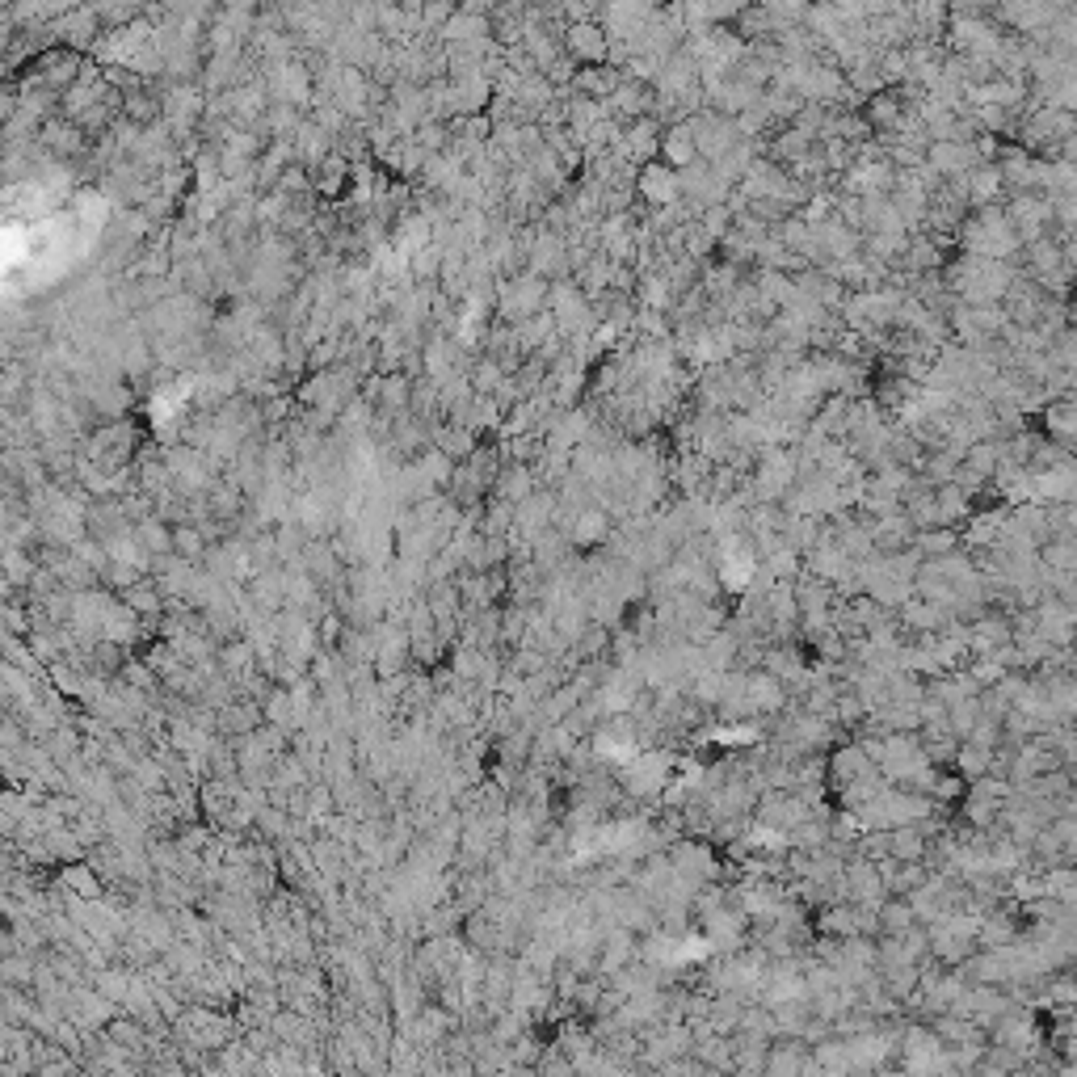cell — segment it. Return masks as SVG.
Returning <instances> with one entry per match:
<instances>
[{"instance_id": "cell-11", "label": "cell", "mask_w": 1077, "mask_h": 1077, "mask_svg": "<svg viewBox=\"0 0 1077 1077\" xmlns=\"http://www.w3.org/2000/svg\"><path fill=\"white\" fill-rule=\"evenodd\" d=\"M661 148H665V156H669V160H674V169H682V165H690V160H695V139H690L686 131L669 135Z\"/></svg>"}, {"instance_id": "cell-5", "label": "cell", "mask_w": 1077, "mask_h": 1077, "mask_svg": "<svg viewBox=\"0 0 1077 1077\" xmlns=\"http://www.w3.org/2000/svg\"><path fill=\"white\" fill-rule=\"evenodd\" d=\"M1035 564L1044 573H1073L1077 568V539L1073 531L1069 535H1048L1040 547H1035Z\"/></svg>"}, {"instance_id": "cell-8", "label": "cell", "mask_w": 1077, "mask_h": 1077, "mask_svg": "<svg viewBox=\"0 0 1077 1077\" xmlns=\"http://www.w3.org/2000/svg\"><path fill=\"white\" fill-rule=\"evenodd\" d=\"M913 922H918V913H913L909 897H884L876 905V926L880 934H905Z\"/></svg>"}, {"instance_id": "cell-9", "label": "cell", "mask_w": 1077, "mask_h": 1077, "mask_svg": "<svg viewBox=\"0 0 1077 1077\" xmlns=\"http://www.w3.org/2000/svg\"><path fill=\"white\" fill-rule=\"evenodd\" d=\"M674 190H678L674 169L648 165V169L640 173V198H644V202H657V207H665V202H674Z\"/></svg>"}, {"instance_id": "cell-12", "label": "cell", "mask_w": 1077, "mask_h": 1077, "mask_svg": "<svg viewBox=\"0 0 1077 1077\" xmlns=\"http://www.w3.org/2000/svg\"><path fill=\"white\" fill-rule=\"evenodd\" d=\"M522 1027H526V1019H518V1014H505V1019L493 1023V1035L510 1044V1040H518V1035H522Z\"/></svg>"}, {"instance_id": "cell-1", "label": "cell", "mask_w": 1077, "mask_h": 1077, "mask_svg": "<svg viewBox=\"0 0 1077 1077\" xmlns=\"http://www.w3.org/2000/svg\"><path fill=\"white\" fill-rule=\"evenodd\" d=\"M669 770H674V754H665V749H657V745H644L640 758L627 762L615 779H619L627 800H653V796L665 791Z\"/></svg>"}, {"instance_id": "cell-10", "label": "cell", "mask_w": 1077, "mask_h": 1077, "mask_svg": "<svg viewBox=\"0 0 1077 1077\" xmlns=\"http://www.w3.org/2000/svg\"><path fill=\"white\" fill-rule=\"evenodd\" d=\"M964 741H972V745H985V749H993V745L1002 741V720H998V716H985V711H981V716H977V724H972L968 733H964Z\"/></svg>"}, {"instance_id": "cell-4", "label": "cell", "mask_w": 1077, "mask_h": 1077, "mask_svg": "<svg viewBox=\"0 0 1077 1077\" xmlns=\"http://www.w3.org/2000/svg\"><path fill=\"white\" fill-rule=\"evenodd\" d=\"M897 623L905 627L909 636H934V632H943V627L951 623V611L947 606L926 602V598H905L897 606Z\"/></svg>"}, {"instance_id": "cell-3", "label": "cell", "mask_w": 1077, "mask_h": 1077, "mask_svg": "<svg viewBox=\"0 0 1077 1077\" xmlns=\"http://www.w3.org/2000/svg\"><path fill=\"white\" fill-rule=\"evenodd\" d=\"M745 699H749V707H754L758 716H779V711L787 707V690L770 669L758 665V669H745Z\"/></svg>"}, {"instance_id": "cell-6", "label": "cell", "mask_w": 1077, "mask_h": 1077, "mask_svg": "<svg viewBox=\"0 0 1077 1077\" xmlns=\"http://www.w3.org/2000/svg\"><path fill=\"white\" fill-rule=\"evenodd\" d=\"M909 547L922 560H939L947 552H960V526H922V531H913Z\"/></svg>"}, {"instance_id": "cell-2", "label": "cell", "mask_w": 1077, "mask_h": 1077, "mask_svg": "<svg viewBox=\"0 0 1077 1077\" xmlns=\"http://www.w3.org/2000/svg\"><path fill=\"white\" fill-rule=\"evenodd\" d=\"M611 526H615V518L606 514V505H581V510L564 522V535L573 543V552H598L606 535H611Z\"/></svg>"}, {"instance_id": "cell-7", "label": "cell", "mask_w": 1077, "mask_h": 1077, "mask_svg": "<svg viewBox=\"0 0 1077 1077\" xmlns=\"http://www.w3.org/2000/svg\"><path fill=\"white\" fill-rule=\"evenodd\" d=\"M888 859H897V863H922L926 859V833L918 825H892L888 829Z\"/></svg>"}]
</instances>
